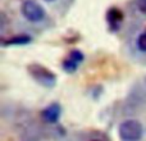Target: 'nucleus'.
Segmentation results:
<instances>
[{
  "instance_id": "10",
  "label": "nucleus",
  "mask_w": 146,
  "mask_h": 141,
  "mask_svg": "<svg viewBox=\"0 0 146 141\" xmlns=\"http://www.w3.org/2000/svg\"><path fill=\"white\" fill-rule=\"evenodd\" d=\"M44 1H46V3H53V1H55V0H44Z\"/></svg>"
},
{
  "instance_id": "2",
  "label": "nucleus",
  "mask_w": 146,
  "mask_h": 141,
  "mask_svg": "<svg viewBox=\"0 0 146 141\" xmlns=\"http://www.w3.org/2000/svg\"><path fill=\"white\" fill-rule=\"evenodd\" d=\"M118 135L122 141H140L144 135V127L137 119H126L119 124Z\"/></svg>"
},
{
  "instance_id": "4",
  "label": "nucleus",
  "mask_w": 146,
  "mask_h": 141,
  "mask_svg": "<svg viewBox=\"0 0 146 141\" xmlns=\"http://www.w3.org/2000/svg\"><path fill=\"white\" fill-rule=\"evenodd\" d=\"M83 61H85V54L81 50H78V49H73V50H71V53L63 59L62 68H63V70L66 73L72 74V73H74L78 69L80 64Z\"/></svg>"
},
{
  "instance_id": "5",
  "label": "nucleus",
  "mask_w": 146,
  "mask_h": 141,
  "mask_svg": "<svg viewBox=\"0 0 146 141\" xmlns=\"http://www.w3.org/2000/svg\"><path fill=\"white\" fill-rule=\"evenodd\" d=\"M105 19H106V23H108L109 31L115 33L122 27V23L124 21V13L118 7H110L106 10Z\"/></svg>"
},
{
  "instance_id": "7",
  "label": "nucleus",
  "mask_w": 146,
  "mask_h": 141,
  "mask_svg": "<svg viewBox=\"0 0 146 141\" xmlns=\"http://www.w3.org/2000/svg\"><path fill=\"white\" fill-rule=\"evenodd\" d=\"M32 36L27 33H19V35H13L7 39H1V46L3 48H10V46H26L32 43Z\"/></svg>"
},
{
  "instance_id": "11",
  "label": "nucleus",
  "mask_w": 146,
  "mask_h": 141,
  "mask_svg": "<svg viewBox=\"0 0 146 141\" xmlns=\"http://www.w3.org/2000/svg\"><path fill=\"white\" fill-rule=\"evenodd\" d=\"M91 141H100V140H91Z\"/></svg>"
},
{
  "instance_id": "1",
  "label": "nucleus",
  "mask_w": 146,
  "mask_h": 141,
  "mask_svg": "<svg viewBox=\"0 0 146 141\" xmlns=\"http://www.w3.org/2000/svg\"><path fill=\"white\" fill-rule=\"evenodd\" d=\"M27 72L35 82L45 88H53L58 82V76L55 72L49 69L44 64L31 63L27 66Z\"/></svg>"
},
{
  "instance_id": "6",
  "label": "nucleus",
  "mask_w": 146,
  "mask_h": 141,
  "mask_svg": "<svg viewBox=\"0 0 146 141\" xmlns=\"http://www.w3.org/2000/svg\"><path fill=\"white\" fill-rule=\"evenodd\" d=\"M41 118L42 121H45L46 123H56L60 118V114H62V106L60 104L58 103H51L49 104L48 106L41 110Z\"/></svg>"
},
{
  "instance_id": "9",
  "label": "nucleus",
  "mask_w": 146,
  "mask_h": 141,
  "mask_svg": "<svg viewBox=\"0 0 146 141\" xmlns=\"http://www.w3.org/2000/svg\"><path fill=\"white\" fill-rule=\"evenodd\" d=\"M136 7L140 13L146 15V0H136Z\"/></svg>"
},
{
  "instance_id": "8",
  "label": "nucleus",
  "mask_w": 146,
  "mask_h": 141,
  "mask_svg": "<svg viewBox=\"0 0 146 141\" xmlns=\"http://www.w3.org/2000/svg\"><path fill=\"white\" fill-rule=\"evenodd\" d=\"M136 46L141 53H146V31L141 32L137 37V41H136Z\"/></svg>"
},
{
  "instance_id": "3",
  "label": "nucleus",
  "mask_w": 146,
  "mask_h": 141,
  "mask_svg": "<svg viewBox=\"0 0 146 141\" xmlns=\"http://www.w3.org/2000/svg\"><path fill=\"white\" fill-rule=\"evenodd\" d=\"M22 15L32 23H38L46 18V10L37 0H25L21 5Z\"/></svg>"
}]
</instances>
